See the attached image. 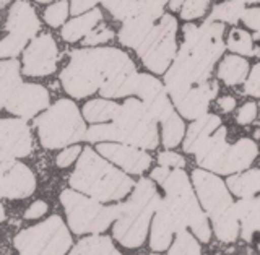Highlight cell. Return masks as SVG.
<instances>
[{"label":"cell","instance_id":"1","mask_svg":"<svg viewBox=\"0 0 260 255\" xmlns=\"http://www.w3.org/2000/svg\"><path fill=\"white\" fill-rule=\"evenodd\" d=\"M223 33V23L210 20L202 26H184V43L165 77L166 91L173 103L182 98L192 86L208 81L216 60L224 51Z\"/></svg>","mask_w":260,"mask_h":255},{"label":"cell","instance_id":"2","mask_svg":"<svg viewBox=\"0 0 260 255\" xmlns=\"http://www.w3.org/2000/svg\"><path fill=\"white\" fill-rule=\"evenodd\" d=\"M135 67L132 59L116 47L80 49L70 54L69 65L60 73L63 89L73 98H86L100 91L106 81Z\"/></svg>","mask_w":260,"mask_h":255},{"label":"cell","instance_id":"3","mask_svg":"<svg viewBox=\"0 0 260 255\" xmlns=\"http://www.w3.org/2000/svg\"><path fill=\"white\" fill-rule=\"evenodd\" d=\"M112 124L93 125L86 130L88 142H117L154 150L158 146V125L143 101L127 100L119 106Z\"/></svg>","mask_w":260,"mask_h":255},{"label":"cell","instance_id":"4","mask_svg":"<svg viewBox=\"0 0 260 255\" xmlns=\"http://www.w3.org/2000/svg\"><path fill=\"white\" fill-rule=\"evenodd\" d=\"M69 182L75 190L86 194L100 202L124 199L135 185L125 172L114 168L91 148H85L81 151L77 168L70 176Z\"/></svg>","mask_w":260,"mask_h":255},{"label":"cell","instance_id":"5","mask_svg":"<svg viewBox=\"0 0 260 255\" xmlns=\"http://www.w3.org/2000/svg\"><path fill=\"white\" fill-rule=\"evenodd\" d=\"M161 197L150 179H140L135 184L132 197L122 203L120 215L114 225V237L124 247L135 249L145 242L151 215L156 211Z\"/></svg>","mask_w":260,"mask_h":255},{"label":"cell","instance_id":"6","mask_svg":"<svg viewBox=\"0 0 260 255\" xmlns=\"http://www.w3.org/2000/svg\"><path fill=\"white\" fill-rule=\"evenodd\" d=\"M192 180L199 200L213 223L216 237L221 242H234L239 234V219L224 182L203 169H195Z\"/></svg>","mask_w":260,"mask_h":255},{"label":"cell","instance_id":"7","mask_svg":"<svg viewBox=\"0 0 260 255\" xmlns=\"http://www.w3.org/2000/svg\"><path fill=\"white\" fill-rule=\"evenodd\" d=\"M257 145L249 138H241L234 145L226 142V129L219 125L195 151L199 166L218 174H231L249 168L257 158Z\"/></svg>","mask_w":260,"mask_h":255},{"label":"cell","instance_id":"8","mask_svg":"<svg viewBox=\"0 0 260 255\" xmlns=\"http://www.w3.org/2000/svg\"><path fill=\"white\" fill-rule=\"evenodd\" d=\"M39 142L44 148L55 150L85 140L86 125L75 103L59 100L43 116L35 120Z\"/></svg>","mask_w":260,"mask_h":255},{"label":"cell","instance_id":"9","mask_svg":"<svg viewBox=\"0 0 260 255\" xmlns=\"http://www.w3.org/2000/svg\"><path fill=\"white\" fill-rule=\"evenodd\" d=\"M161 187L166 192V202L169 203V207L177 213V216L184 221L185 226L190 228L202 242H208L211 231L207 216L199 207L190 180L182 168H174V171H169L168 177L161 182Z\"/></svg>","mask_w":260,"mask_h":255},{"label":"cell","instance_id":"10","mask_svg":"<svg viewBox=\"0 0 260 255\" xmlns=\"http://www.w3.org/2000/svg\"><path fill=\"white\" fill-rule=\"evenodd\" d=\"M60 202L67 213L69 226L75 234H98L106 231L112 221L117 219L122 208V203L104 207L100 200L93 197L88 199L75 190H63Z\"/></svg>","mask_w":260,"mask_h":255},{"label":"cell","instance_id":"11","mask_svg":"<svg viewBox=\"0 0 260 255\" xmlns=\"http://www.w3.org/2000/svg\"><path fill=\"white\" fill-rule=\"evenodd\" d=\"M15 247L26 255H62L72 247V237L60 216H51L41 225L16 234Z\"/></svg>","mask_w":260,"mask_h":255},{"label":"cell","instance_id":"12","mask_svg":"<svg viewBox=\"0 0 260 255\" xmlns=\"http://www.w3.org/2000/svg\"><path fill=\"white\" fill-rule=\"evenodd\" d=\"M176 33V18L165 13L148 33V36L145 38L142 46L137 49L146 69H150L154 73H165L169 69L177 51Z\"/></svg>","mask_w":260,"mask_h":255},{"label":"cell","instance_id":"13","mask_svg":"<svg viewBox=\"0 0 260 255\" xmlns=\"http://www.w3.org/2000/svg\"><path fill=\"white\" fill-rule=\"evenodd\" d=\"M5 28L8 36L0 41V59H15L29 39H35L41 29L39 18L28 0H16L8 12Z\"/></svg>","mask_w":260,"mask_h":255},{"label":"cell","instance_id":"14","mask_svg":"<svg viewBox=\"0 0 260 255\" xmlns=\"http://www.w3.org/2000/svg\"><path fill=\"white\" fill-rule=\"evenodd\" d=\"M35 190L36 177L26 164L16 160H0V197L20 200Z\"/></svg>","mask_w":260,"mask_h":255},{"label":"cell","instance_id":"15","mask_svg":"<svg viewBox=\"0 0 260 255\" xmlns=\"http://www.w3.org/2000/svg\"><path fill=\"white\" fill-rule=\"evenodd\" d=\"M59 51L51 35L35 38L23 54V73L28 77H46L55 72Z\"/></svg>","mask_w":260,"mask_h":255},{"label":"cell","instance_id":"16","mask_svg":"<svg viewBox=\"0 0 260 255\" xmlns=\"http://www.w3.org/2000/svg\"><path fill=\"white\" fill-rule=\"evenodd\" d=\"M32 138L21 119H0V160L24 158L31 153Z\"/></svg>","mask_w":260,"mask_h":255},{"label":"cell","instance_id":"17","mask_svg":"<svg viewBox=\"0 0 260 255\" xmlns=\"http://www.w3.org/2000/svg\"><path fill=\"white\" fill-rule=\"evenodd\" d=\"M49 108V93L44 86L35 83H20L5 103V109L21 119H31Z\"/></svg>","mask_w":260,"mask_h":255},{"label":"cell","instance_id":"18","mask_svg":"<svg viewBox=\"0 0 260 255\" xmlns=\"http://www.w3.org/2000/svg\"><path fill=\"white\" fill-rule=\"evenodd\" d=\"M135 93L138 94V98L143 101L145 108L148 109V112L156 120L165 122L169 116L174 114V108L168 98V91L162 86L161 81L153 78L151 75L138 73Z\"/></svg>","mask_w":260,"mask_h":255},{"label":"cell","instance_id":"19","mask_svg":"<svg viewBox=\"0 0 260 255\" xmlns=\"http://www.w3.org/2000/svg\"><path fill=\"white\" fill-rule=\"evenodd\" d=\"M98 153L104 156L106 160L120 166L125 172H130V174H142L151 164L150 154L145 153L143 150H138L134 145L117 142L100 143L98 145Z\"/></svg>","mask_w":260,"mask_h":255},{"label":"cell","instance_id":"20","mask_svg":"<svg viewBox=\"0 0 260 255\" xmlns=\"http://www.w3.org/2000/svg\"><path fill=\"white\" fill-rule=\"evenodd\" d=\"M187 228L185 223L177 216V213L169 207L166 199L159 202L156 211H154V219L151 225V236H150V247L154 252H162L169 249L173 234Z\"/></svg>","mask_w":260,"mask_h":255},{"label":"cell","instance_id":"21","mask_svg":"<svg viewBox=\"0 0 260 255\" xmlns=\"http://www.w3.org/2000/svg\"><path fill=\"white\" fill-rule=\"evenodd\" d=\"M165 13L151 10L138 5L137 12L128 16L127 20H124V24L119 31V41L127 47L138 49L145 41V38L148 36V33L153 29L154 23H156Z\"/></svg>","mask_w":260,"mask_h":255},{"label":"cell","instance_id":"22","mask_svg":"<svg viewBox=\"0 0 260 255\" xmlns=\"http://www.w3.org/2000/svg\"><path fill=\"white\" fill-rule=\"evenodd\" d=\"M218 93V83L216 81H205V83L192 86L182 98L174 101L177 111L181 116L195 120L202 116H205L208 111V104Z\"/></svg>","mask_w":260,"mask_h":255},{"label":"cell","instance_id":"23","mask_svg":"<svg viewBox=\"0 0 260 255\" xmlns=\"http://www.w3.org/2000/svg\"><path fill=\"white\" fill-rule=\"evenodd\" d=\"M236 216L239 219L241 236L250 242L255 233H260V197H242L234 203Z\"/></svg>","mask_w":260,"mask_h":255},{"label":"cell","instance_id":"24","mask_svg":"<svg viewBox=\"0 0 260 255\" xmlns=\"http://www.w3.org/2000/svg\"><path fill=\"white\" fill-rule=\"evenodd\" d=\"M219 125H221V120L213 114H205V116L195 119V122L187 130V137L184 140V151L195 153Z\"/></svg>","mask_w":260,"mask_h":255},{"label":"cell","instance_id":"25","mask_svg":"<svg viewBox=\"0 0 260 255\" xmlns=\"http://www.w3.org/2000/svg\"><path fill=\"white\" fill-rule=\"evenodd\" d=\"M103 13L98 8H93L91 12H88L81 16L70 20L65 26L62 28V38L67 43H77V41L83 39L89 31H91L98 23L101 21Z\"/></svg>","mask_w":260,"mask_h":255},{"label":"cell","instance_id":"26","mask_svg":"<svg viewBox=\"0 0 260 255\" xmlns=\"http://www.w3.org/2000/svg\"><path fill=\"white\" fill-rule=\"evenodd\" d=\"M249 63L239 55H226L218 67V77L226 85H239L247 77Z\"/></svg>","mask_w":260,"mask_h":255},{"label":"cell","instance_id":"27","mask_svg":"<svg viewBox=\"0 0 260 255\" xmlns=\"http://www.w3.org/2000/svg\"><path fill=\"white\" fill-rule=\"evenodd\" d=\"M230 190L238 197H254L260 194V169H252L228 179Z\"/></svg>","mask_w":260,"mask_h":255},{"label":"cell","instance_id":"28","mask_svg":"<svg viewBox=\"0 0 260 255\" xmlns=\"http://www.w3.org/2000/svg\"><path fill=\"white\" fill-rule=\"evenodd\" d=\"M21 83L20 78V63L18 60H4L0 62V106L5 108L8 96L13 89Z\"/></svg>","mask_w":260,"mask_h":255},{"label":"cell","instance_id":"29","mask_svg":"<svg viewBox=\"0 0 260 255\" xmlns=\"http://www.w3.org/2000/svg\"><path fill=\"white\" fill-rule=\"evenodd\" d=\"M72 253H81V255H117L119 250L108 236H91L86 239H81Z\"/></svg>","mask_w":260,"mask_h":255},{"label":"cell","instance_id":"30","mask_svg":"<svg viewBox=\"0 0 260 255\" xmlns=\"http://www.w3.org/2000/svg\"><path fill=\"white\" fill-rule=\"evenodd\" d=\"M119 109V104L106 100H93L85 104L83 108V117L85 120L91 122V124H98V122H106L112 120L116 117Z\"/></svg>","mask_w":260,"mask_h":255},{"label":"cell","instance_id":"31","mask_svg":"<svg viewBox=\"0 0 260 255\" xmlns=\"http://www.w3.org/2000/svg\"><path fill=\"white\" fill-rule=\"evenodd\" d=\"M246 10L242 0H226V2L218 4L211 10L208 20L210 21H223V23H238Z\"/></svg>","mask_w":260,"mask_h":255},{"label":"cell","instance_id":"32","mask_svg":"<svg viewBox=\"0 0 260 255\" xmlns=\"http://www.w3.org/2000/svg\"><path fill=\"white\" fill-rule=\"evenodd\" d=\"M162 124V143H165L166 148H174L181 143V140L184 137V122L182 119L174 112L173 116H169Z\"/></svg>","mask_w":260,"mask_h":255},{"label":"cell","instance_id":"33","mask_svg":"<svg viewBox=\"0 0 260 255\" xmlns=\"http://www.w3.org/2000/svg\"><path fill=\"white\" fill-rule=\"evenodd\" d=\"M228 49L241 55H254V41L247 31L234 28L228 36Z\"/></svg>","mask_w":260,"mask_h":255},{"label":"cell","instance_id":"34","mask_svg":"<svg viewBox=\"0 0 260 255\" xmlns=\"http://www.w3.org/2000/svg\"><path fill=\"white\" fill-rule=\"evenodd\" d=\"M200 250V245L199 242L195 241V237L187 231V228L181 229V231L176 233V242L173 244V247L169 249L171 255H179V253H185V255H199Z\"/></svg>","mask_w":260,"mask_h":255},{"label":"cell","instance_id":"35","mask_svg":"<svg viewBox=\"0 0 260 255\" xmlns=\"http://www.w3.org/2000/svg\"><path fill=\"white\" fill-rule=\"evenodd\" d=\"M101 4L108 8L109 13L116 20H127L138 8V0H101Z\"/></svg>","mask_w":260,"mask_h":255},{"label":"cell","instance_id":"36","mask_svg":"<svg viewBox=\"0 0 260 255\" xmlns=\"http://www.w3.org/2000/svg\"><path fill=\"white\" fill-rule=\"evenodd\" d=\"M67 15H69V2L67 0H59L57 4L51 5L46 8L44 12V20L47 24L57 28L67 20Z\"/></svg>","mask_w":260,"mask_h":255},{"label":"cell","instance_id":"37","mask_svg":"<svg viewBox=\"0 0 260 255\" xmlns=\"http://www.w3.org/2000/svg\"><path fill=\"white\" fill-rule=\"evenodd\" d=\"M208 0H184L181 8V16L184 20H195L207 12Z\"/></svg>","mask_w":260,"mask_h":255},{"label":"cell","instance_id":"38","mask_svg":"<svg viewBox=\"0 0 260 255\" xmlns=\"http://www.w3.org/2000/svg\"><path fill=\"white\" fill-rule=\"evenodd\" d=\"M114 38V33L106 26V24H101V26H94L88 35L83 38V46H96L101 43H108L109 39Z\"/></svg>","mask_w":260,"mask_h":255},{"label":"cell","instance_id":"39","mask_svg":"<svg viewBox=\"0 0 260 255\" xmlns=\"http://www.w3.org/2000/svg\"><path fill=\"white\" fill-rule=\"evenodd\" d=\"M244 91L249 96H260V63H257L254 69H252L250 75L246 81V86H244Z\"/></svg>","mask_w":260,"mask_h":255},{"label":"cell","instance_id":"40","mask_svg":"<svg viewBox=\"0 0 260 255\" xmlns=\"http://www.w3.org/2000/svg\"><path fill=\"white\" fill-rule=\"evenodd\" d=\"M81 153L80 146H70L65 148V150L57 156V166L59 168H69L70 164L78 158V154Z\"/></svg>","mask_w":260,"mask_h":255},{"label":"cell","instance_id":"41","mask_svg":"<svg viewBox=\"0 0 260 255\" xmlns=\"http://www.w3.org/2000/svg\"><path fill=\"white\" fill-rule=\"evenodd\" d=\"M241 20L244 21V24H246L247 28L260 31V8L254 7V8H249V10H244Z\"/></svg>","mask_w":260,"mask_h":255},{"label":"cell","instance_id":"42","mask_svg":"<svg viewBox=\"0 0 260 255\" xmlns=\"http://www.w3.org/2000/svg\"><path fill=\"white\" fill-rule=\"evenodd\" d=\"M158 161H159L161 166H168V168H184L185 166V161H184L182 156L176 154V153H171V151L159 153Z\"/></svg>","mask_w":260,"mask_h":255},{"label":"cell","instance_id":"43","mask_svg":"<svg viewBox=\"0 0 260 255\" xmlns=\"http://www.w3.org/2000/svg\"><path fill=\"white\" fill-rule=\"evenodd\" d=\"M255 116H257V106L254 103H247L239 109L238 119L236 120H238V124L246 125V124H250V122L255 119Z\"/></svg>","mask_w":260,"mask_h":255},{"label":"cell","instance_id":"44","mask_svg":"<svg viewBox=\"0 0 260 255\" xmlns=\"http://www.w3.org/2000/svg\"><path fill=\"white\" fill-rule=\"evenodd\" d=\"M101 0H72L70 2V12L72 15H80V13H85L88 10H91V8L96 5V4H100Z\"/></svg>","mask_w":260,"mask_h":255},{"label":"cell","instance_id":"45","mask_svg":"<svg viewBox=\"0 0 260 255\" xmlns=\"http://www.w3.org/2000/svg\"><path fill=\"white\" fill-rule=\"evenodd\" d=\"M47 211V203L43 200H38L32 205H29V208L24 211V218L26 219H38Z\"/></svg>","mask_w":260,"mask_h":255},{"label":"cell","instance_id":"46","mask_svg":"<svg viewBox=\"0 0 260 255\" xmlns=\"http://www.w3.org/2000/svg\"><path fill=\"white\" fill-rule=\"evenodd\" d=\"M169 0H138V5L151 8V10H156L162 13V8H165V4H168Z\"/></svg>","mask_w":260,"mask_h":255},{"label":"cell","instance_id":"47","mask_svg":"<svg viewBox=\"0 0 260 255\" xmlns=\"http://www.w3.org/2000/svg\"><path fill=\"white\" fill-rule=\"evenodd\" d=\"M218 106H219V109H221L223 112H231L236 108V100L231 96H224V98H221V100L218 101Z\"/></svg>","mask_w":260,"mask_h":255},{"label":"cell","instance_id":"48","mask_svg":"<svg viewBox=\"0 0 260 255\" xmlns=\"http://www.w3.org/2000/svg\"><path fill=\"white\" fill-rule=\"evenodd\" d=\"M168 174H169V168L168 166H161V168H158V169H154L153 172H151V177L156 180V182H162L166 177H168Z\"/></svg>","mask_w":260,"mask_h":255},{"label":"cell","instance_id":"49","mask_svg":"<svg viewBox=\"0 0 260 255\" xmlns=\"http://www.w3.org/2000/svg\"><path fill=\"white\" fill-rule=\"evenodd\" d=\"M252 41H254V55L260 57V31H257L254 36H252Z\"/></svg>","mask_w":260,"mask_h":255},{"label":"cell","instance_id":"50","mask_svg":"<svg viewBox=\"0 0 260 255\" xmlns=\"http://www.w3.org/2000/svg\"><path fill=\"white\" fill-rule=\"evenodd\" d=\"M184 5V0H169V8L173 12H177V10H181Z\"/></svg>","mask_w":260,"mask_h":255},{"label":"cell","instance_id":"51","mask_svg":"<svg viewBox=\"0 0 260 255\" xmlns=\"http://www.w3.org/2000/svg\"><path fill=\"white\" fill-rule=\"evenodd\" d=\"M5 219V210H4V205L0 203V221Z\"/></svg>","mask_w":260,"mask_h":255},{"label":"cell","instance_id":"52","mask_svg":"<svg viewBox=\"0 0 260 255\" xmlns=\"http://www.w3.org/2000/svg\"><path fill=\"white\" fill-rule=\"evenodd\" d=\"M244 4H257V2H260V0H242Z\"/></svg>","mask_w":260,"mask_h":255},{"label":"cell","instance_id":"53","mask_svg":"<svg viewBox=\"0 0 260 255\" xmlns=\"http://www.w3.org/2000/svg\"><path fill=\"white\" fill-rule=\"evenodd\" d=\"M8 2H12V0H0V7H5Z\"/></svg>","mask_w":260,"mask_h":255},{"label":"cell","instance_id":"54","mask_svg":"<svg viewBox=\"0 0 260 255\" xmlns=\"http://www.w3.org/2000/svg\"><path fill=\"white\" fill-rule=\"evenodd\" d=\"M36 2H39V4H47V2H52V0H36Z\"/></svg>","mask_w":260,"mask_h":255},{"label":"cell","instance_id":"55","mask_svg":"<svg viewBox=\"0 0 260 255\" xmlns=\"http://www.w3.org/2000/svg\"><path fill=\"white\" fill-rule=\"evenodd\" d=\"M2 108H4V106H0V109H2Z\"/></svg>","mask_w":260,"mask_h":255}]
</instances>
